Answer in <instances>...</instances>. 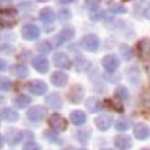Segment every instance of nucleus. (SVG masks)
<instances>
[{
  "instance_id": "38",
  "label": "nucleus",
  "mask_w": 150,
  "mask_h": 150,
  "mask_svg": "<svg viewBox=\"0 0 150 150\" xmlns=\"http://www.w3.org/2000/svg\"><path fill=\"white\" fill-rule=\"evenodd\" d=\"M102 16H103V12H97V9L96 11H91L90 14H89V18L91 20H100Z\"/></svg>"
},
{
  "instance_id": "36",
  "label": "nucleus",
  "mask_w": 150,
  "mask_h": 150,
  "mask_svg": "<svg viewBox=\"0 0 150 150\" xmlns=\"http://www.w3.org/2000/svg\"><path fill=\"white\" fill-rule=\"evenodd\" d=\"M142 100H143V102H144V104H145V105L150 107V87H148V88L143 91Z\"/></svg>"
},
{
  "instance_id": "11",
  "label": "nucleus",
  "mask_w": 150,
  "mask_h": 150,
  "mask_svg": "<svg viewBox=\"0 0 150 150\" xmlns=\"http://www.w3.org/2000/svg\"><path fill=\"white\" fill-rule=\"evenodd\" d=\"M53 62L56 67L62 69H69L71 67V61L64 53H56L53 56Z\"/></svg>"
},
{
  "instance_id": "14",
  "label": "nucleus",
  "mask_w": 150,
  "mask_h": 150,
  "mask_svg": "<svg viewBox=\"0 0 150 150\" xmlns=\"http://www.w3.org/2000/svg\"><path fill=\"white\" fill-rule=\"evenodd\" d=\"M134 136L137 139H146L150 136V128L145 123H137L134 127Z\"/></svg>"
},
{
  "instance_id": "7",
  "label": "nucleus",
  "mask_w": 150,
  "mask_h": 150,
  "mask_svg": "<svg viewBox=\"0 0 150 150\" xmlns=\"http://www.w3.org/2000/svg\"><path fill=\"white\" fill-rule=\"evenodd\" d=\"M102 66H103V68L105 69V71H108V73H114V71L118 68V66H120V60H118V57H117L116 55H114V54H108V55H105V56L103 57V60H102Z\"/></svg>"
},
{
  "instance_id": "25",
  "label": "nucleus",
  "mask_w": 150,
  "mask_h": 150,
  "mask_svg": "<svg viewBox=\"0 0 150 150\" xmlns=\"http://www.w3.org/2000/svg\"><path fill=\"white\" fill-rule=\"evenodd\" d=\"M104 105L107 108H109L110 110H114L116 112H123V105L121 103H117V102L112 101L111 98H105L104 100Z\"/></svg>"
},
{
  "instance_id": "31",
  "label": "nucleus",
  "mask_w": 150,
  "mask_h": 150,
  "mask_svg": "<svg viewBox=\"0 0 150 150\" xmlns=\"http://www.w3.org/2000/svg\"><path fill=\"white\" fill-rule=\"evenodd\" d=\"M74 136L79 139V142L81 144H86L88 138H89V132L86 130H76V132L74 134Z\"/></svg>"
},
{
  "instance_id": "17",
  "label": "nucleus",
  "mask_w": 150,
  "mask_h": 150,
  "mask_svg": "<svg viewBox=\"0 0 150 150\" xmlns=\"http://www.w3.org/2000/svg\"><path fill=\"white\" fill-rule=\"evenodd\" d=\"M32 66L39 73H47L48 69H49L48 60L45 56H36V57H34L33 61H32Z\"/></svg>"
},
{
  "instance_id": "18",
  "label": "nucleus",
  "mask_w": 150,
  "mask_h": 150,
  "mask_svg": "<svg viewBox=\"0 0 150 150\" xmlns=\"http://www.w3.org/2000/svg\"><path fill=\"white\" fill-rule=\"evenodd\" d=\"M50 82L55 87H63L68 82V75L63 71H54L50 75Z\"/></svg>"
},
{
  "instance_id": "15",
  "label": "nucleus",
  "mask_w": 150,
  "mask_h": 150,
  "mask_svg": "<svg viewBox=\"0 0 150 150\" xmlns=\"http://www.w3.org/2000/svg\"><path fill=\"white\" fill-rule=\"evenodd\" d=\"M45 101L48 104V107L54 110H59L62 108V100H61V96L59 95V93H50L49 95L46 96Z\"/></svg>"
},
{
  "instance_id": "37",
  "label": "nucleus",
  "mask_w": 150,
  "mask_h": 150,
  "mask_svg": "<svg viewBox=\"0 0 150 150\" xmlns=\"http://www.w3.org/2000/svg\"><path fill=\"white\" fill-rule=\"evenodd\" d=\"M57 18H59L60 20H62V21L68 20V19L70 18V12H69L68 9H61V11L57 13Z\"/></svg>"
},
{
  "instance_id": "47",
  "label": "nucleus",
  "mask_w": 150,
  "mask_h": 150,
  "mask_svg": "<svg viewBox=\"0 0 150 150\" xmlns=\"http://www.w3.org/2000/svg\"><path fill=\"white\" fill-rule=\"evenodd\" d=\"M124 1H130V0H124Z\"/></svg>"
},
{
  "instance_id": "33",
  "label": "nucleus",
  "mask_w": 150,
  "mask_h": 150,
  "mask_svg": "<svg viewBox=\"0 0 150 150\" xmlns=\"http://www.w3.org/2000/svg\"><path fill=\"white\" fill-rule=\"evenodd\" d=\"M84 7L87 9L91 11H96L98 9V0H86L84 1Z\"/></svg>"
},
{
  "instance_id": "8",
  "label": "nucleus",
  "mask_w": 150,
  "mask_h": 150,
  "mask_svg": "<svg viewBox=\"0 0 150 150\" xmlns=\"http://www.w3.org/2000/svg\"><path fill=\"white\" fill-rule=\"evenodd\" d=\"M137 53L138 56L142 60H149L150 59V39L143 38L137 43Z\"/></svg>"
},
{
  "instance_id": "23",
  "label": "nucleus",
  "mask_w": 150,
  "mask_h": 150,
  "mask_svg": "<svg viewBox=\"0 0 150 150\" xmlns=\"http://www.w3.org/2000/svg\"><path fill=\"white\" fill-rule=\"evenodd\" d=\"M1 118L7 122H15L19 120V114L15 110L6 107L1 109Z\"/></svg>"
},
{
  "instance_id": "32",
  "label": "nucleus",
  "mask_w": 150,
  "mask_h": 150,
  "mask_svg": "<svg viewBox=\"0 0 150 150\" xmlns=\"http://www.w3.org/2000/svg\"><path fill=\"white\" fill-rule=\"evenodd\" d=\"M109 11L112 13V14H124L127 12V8L122 5H118V4H114L109 7Z\"/></svg>"
},
{
  "instance_id": "10",
  "label": "nucleus",
  "mask_w": 150,
  "mask_h": 150,
  "mask_svg": "<svg viewBox=\"0 0 150 150\" xmlns=\"http://www.w3.org/2000/svg\"><path fill=\"white\" fill-rule=\"evenodd\" d=\"M114 144L118 150H129L132 146V141L128 135H117L114 138Z\"/></svg>"
},
{
  "instance_id": "5",
  "label": "nucleus",
  "mask_w": 150,
  "mask_h": 150,
  "mask_svg": "<svg viewBox=\"0 0 150 150\" xmlns=\"http://www.w3.org/2000/svg\"><path fill=\"white\" fill-rule=\"evenodd\" d=\"M27 89L30 94H34L36 96H41L46 94L47 91V84L41 80H33L27 83Z\"/></svg>"
},
{
  "instance_id": "26",
  "label": "nucleus",
  "mask_w": 150,
  "mask_h": 150,
  "mask_svg": "<svg viewBox=\"0 0 150 150\" xmlns=\"http://www.w3.org/2000/svg\"><path fill=\"white\" fill-rule=\"evenodd\" d=\"M120 53H121V55H122V59L125 60V61H129V60H131V57H132L131 48H130L128 45H125V43H123V45L120 46Z\"/></svg>"
},
{
  "instance_id": "45",
  "label": "nucleus",
  "mask_w": 150,
  "mask_h": 150,
  "mask_svg": "<svg viewBox=\"0 0 150 150\" xmlns=\"http://www.w3.org/2000/svg\"><path fill=\"white\" fill-rule=\"evenodd\" d=\"M101 150H112V149H101Z\"/></svg>"
},
{
  "instance_id": "39",
  "label": "nucleus",
  "mask_w": 150,
  "mask_h": 150,
  "mask_svg": "<svg viewBox=\"0 0 150 150\" xmlns=\"http://www.w3.org/2000/svg\"><path fill=\"white\" fill-rule=\"evenodd\" d=\"M1 52H2L4 54H12V53L14 52V48H13L11 45L4 43V45H1Z\"/></svg>"
},
{
  "instance_id": "6",
  "label": "nucleus",
  "mask_w": 150,
  "mask_h": 150,
  "mask_svg": "<svg viewBox=\"0 0 150 150\" xmlns=\"http://www.w3.org/2000/svg\"><path fill=\"white\" fill-rule=\"evenodd\" d=\"M21 35L27 41H34L40 36V29L35 25H26L21 29Z\"/></svg>"
},
{
  "instance_id": "13",
  "label": "nucleus",
  "mask_w": 150,
  "mask_h": 150,
  "mask_svg": "<svg viewBox=\"0 0 150 150\" xmlns=\"http://www.w3.org/2000/svg\"><path fill=\"white\" fill-rule=\"evenodd\" d=\"M5 137H6L7 143H8L9 145L14 146V145H16L18 143H20V142L22 141L23 134H22V131L18 130V129H11V130L7 131V134H6Z\"/></svg>"
},
{
  "instance_id": "20",
  "label": "nucleus",
  "mask_w": 150,
  "mask_h": 150,
  "mask_svg": "<svg viewBox=\"0 0 150 150\" xmlns=\"http://www.w3.org/2000/svg\"><path fill=\"white\" fill-rule=\"evenodd\" d=\"M84 105L86 108L90 111V112H96V111H100L103 107L102 102L97 98V97H88L84 102Z\"/></svg>"
},
{
  "instance_id": "46",
  "label": "nucleus",
  "mask_w": 150,
  "mask_h": 150,
  "mask_svg": "<svg viewBox=\"0 0 150 150\" xmlns=\"http://www.w3.org/2000/svg\"><path fill=\"white\" fill-rule=\"evenodd\" d=\"M142 150H150V149H142Z\"/></svg>"
},
{
  "instance_id": "2",
  "label": "nucleus",
  "mask_w": 150,
  "mask_h": 150,
  "mask_svg": "<svg viewBox=\"0 0 150 150\" xmlns=\"http://www.w3.org/2000/svg\"><path fill=\"white\" fill-rule=\"evenodd\" d=\"M48 124L56 132H62L68 128V121L60 114H52L48 118Z\"/></svg>"
},
{
  "instance_id": "16",
  "label": "nucleus",
  "mask_w": 150,
  "mask_h": 150,
  "mask_svg": "<svg viewBox=\"0 0 150 150\" xmlns=\"http://www.w3.org/2000/svg\"><path fill=\"white\" fill-rule=\"evenodd\" d=\"M74 29L73 28H64V29H62L56 36H55V45L59 47V46H61V45H63L64 42H67V41H69L73 36H74Z\"/></svg>"
},
{
  "instance_id": "12",
  "label": "nucleus",
  "mask_w": 150,
  "mask_h": 150,
  "mask_svg": "<svg viewBox=\"0 0 150 150\" xmlns=\"http://www.w3.org/2000/svg\"><path fill=\"white\" fill-rule=\"evenodd\" d=\"M95 124L101 131H105L112 124V116L108 114H101L95 118Z\"/></svg>"
},
{
  "instance_id": "42",
  "label": "nucleus",
  "mask_w": 150,
  "mask_h": 150,
  "mask_svg": "<svg viewBox=\"0 0 150 150\" xmlns=\"http://www.w3.org/2000/svg\"><path fill=\"white\" fill-rule=\"evenodd\" d=\"M5 68H6V61L1 60V70H5Z\"/></svg>"
},
{
  "instance_id": "41",
  "label": "nucleus",
  "mask_w": 150,
  "mask_h": 150,
  "mask_svg": "<svg viewBox=\"0 0 150 150\" xmlns=\"http://www.w3.org/2000/svg\"><path fill=\"white\" fill-rule=\"evenodd\" d=\"M57 1L61 2V4H71V2H75L77 0H57Z\"/></svg>"
},
{
  "instance_id": "4",
  "label": "nucleus",
  "mask_w": 150,
  "mask_h": 150,
  "mask_svg": "<svg viewBox=\"0 0 150 150\" xmlns=\"http://www.w3.org/2000/svg\"><path fill=\"white\" fill-rule=\"evenodd\" d=\"M82 46L87 52L95 53L100 47V40L95 34H87L82 38Z\"/></svg>"
},
{
  "instance_id": "35",
  "label": "nucleus",
  "mask_w": 150,
  "mask_h": 150,
  "mask_svg": "<svg viewBox=\"0 0 150 150\" xmlns=\"http://www.w3.org/2000/svg\"><path fill=\"white\" fill-rule=\"evenodd\" d=\"M11 81H9V79H7V77H1V82H0V87H1V89L4 90V91H7V90H9L11 89Z\"/></svg>"
},
{
  "instance_id": "30",
  "label": "nucleus",
  "mask_w": 150,
  "mask_h": 150,
  "mask_svg": "<svg viewBox=\"0 0 150 150\" xmlns=\"http://www.w3.org/2000/svg\"><path fill=\"white\" fill-rule=\"evenodd\" d=\"M45 137H47V139L50 142V143H55V144H62V141L61 138L57 137L56 135V131H45Z\"/></svg>"
},
{
  "instance_id": "43",
  "label": "nucleus",
  "mask_w": 150,
  "mask_h": 150,
  "mask_svg": "<svg viewBox=\"0 0 150 150\" xmlns=\"http://www.w3.org/2000/svg\"><path fill=\"white\" fill-rule=\"evenodd\" d=\"M146 71H148V75H149V77H150V64L148 66V68H146Z\"/></svg>"
},
{
  "instance_id": "21",
  "label": "nucleus",
  "mask_w": 150,
  "mask_h": 150,
  "mask_svg": "<svg viewBox=\"0 0 150 150\" xmlns=\"http://www.w3.org/2000/svg\"><path fill=\"white\" fill-rule=\"evenodd\" d=\"M9 71H11L12 75H14L15 77H19V79H25L29 73L28 68L23 64H20V63L19 64H13L9 68Z\"/></svg>"
},
{
  "instance_id": "3",
  "label": "nucleus",
  "mask_w": 150,
  "mask_h": 150,
  "mask_svg": "<svg viewBox=\"0 0 150 150\" xmlns=\"http://www.w3.org/2000/svg\"><path fill=\"white\" fill-rule=\"evenodd\" d=\"M47 115V108L43 105H34L30 107L26 114L27 118L32 122H41Z\"/></svg>"
},
{
  "instance_id": "40",
  "label": "nucleus",
  "mask_w": 150,
  "mask_h": 150,
  "mask_svg": "<svg viewBox=\"0 0 150 150\" xmlns=\"http://www.w3.org/2000/svg\"><path fill=\"white\" fill-rule=\"evenodd\" d=\"M143 15H144L145 19H149V20H150V5L143 11Z\"/></svg>"
},
{
  "instance_id": "24",
  "label": "nucleus",
  "mask_w": 150,
  "mask_h": 150,
  "mask_svg": "<svg viewBox=\"0 0 150 150\" xmlns=\"http://www.w3.org/2000/svg\"><path fill=\"white\" fill-rule=\"evenodd\" d=\"M30 102H32V98H30L29 96L25 95V94L16 95V96L14 97V104H15V107L19 108V109H23V108H26Z\"/></svg>"
},
{
  "instance_id": "29",
  "label": "nucleus",
  "mask_w": 150,
  "mask_h": 150,
  "mask_svg": "<svg viewBox=\"0 0 150 150\" xmlns=\"http://www.w3.org/2000/svg\"><path fill=\"white\" fill-rule=\"evenodd\" d=\"M36 48H38V50L40 52V53H42V54H48V53H50V50H52V45H50V42H48V41H41L40 43H38L36 45Z\"/></svg>"
},
{
  "instance_id": "9",
  "label": "nucleus",
  "mask_w": 150,
  "mask_h": 150,
  "mask_svg": "<svg viewBox=\"0 0 150 150\" xmlns=\"http://www.w3.org/2000/svg\"><path fill=\"white\" fill-rule=\"evenodd\" d=\"M83 94L84 89L80 84H74L69 90H68V100L73 103H80L83 100Z\"/></svg>"
},
{
  "instance_id": "1",
  "label": "nucleus",
  "mask_w": 150,
  "mask_h": 150,
  "mask_svg": "<svg viewBox=\"0 0 150 150\" xmlns=\"http://www.w3.org/2000/svg\"><path fill=\"white\" fill-rule=\"evenodd\" d=\"M18 22V13L12 8H2L0 11V25L2 28H12Z\"/></svg>"
},
{
  "instance_id": "22",
  "label": "nucleus",
  "mask_w": 150,
  "mask_h": 150,
  "mask_svg": "<svg viewBox=\"0 0 150 150\" xmlns=\"http://www.w3.org/2000/svg\"><path fill=\"white\" fill-rule=\"evenodd\" d=\"M71 123L74 125H82L87 122V115L81 111V110H74L70 112V116H69Z\"/></svg>"
},
{
  "instance_id": "44",
  "label": "nucleus",
  "mask_w": 150,
  "mask_h": 150,
  "mask_svg": "<svg viewBox=\"0 0 150 150\" xmlns=\"http://www.w3.org/2000/svg\"><path fill=\"white\" fill-rule=\"evenodd\" d=\"M36 1H39V2H47V1H49V0H36Z\"/></svg>"
},
{
  "instance_id": "28",
  "label": "nucleus",
  "mask_w": 150,
  "mask_h": 150,
  "mask_svg": "<svg viewBox=\"0 0 150 150\" xmlns=\"http://www.w3.org/2000/svg\"><path fill=\"white\" fill-rule=\"evenodd\" d=\"M115 128L118 131H125L130 128V121L128 118H120L116 123H115Z\"/></svg>"
},
{
  "instance_id": "19",
  "label": "nucleus",
  "mask_w": 150,
  "mask_h": 150,
  "mask_svg": "<svg viewBox=\"0 0 150 150\" xmlns=\"http://www.w3.org/2000/svg\"><path fill=\"white\" fill-rule=\"evenodd\" d=\"M39 19L43 22V23H50L54 21L55 19V12L53 11V8L50 7H45L40 11V14H39Z\"/></svg>"
},
{
  "instance_id": "34",
  "label": "nucleus",
  "mask_w": 150,
  "mask_h": 150,
  "mask_svg": "<svg viewBox=\"0 0 150 150\" xmlns=\"http://www.w3.org/2000/svg\"><path fill=\"white\" fill-rule=\"evenodd\" d=\"M22 150H42V149L38 143H35L33 141H28V142H26L23 144Z\"/></svg>"
},
{
  "instance_id": "27",
  "label": "nucleus",
  "mask_w": 150,
  "mask_h": 150,
  "mask_svg": "<svg viewBox=\"0 0 150 150\" xmlns=\"http://www.w3.org/2000/svg\"><path fill=\"white\" fill-rule=\"evenodd\" d=\"M115 96L121 101H125L129 97V91L124 86H118L115 89Z\"/></svg>"
}]
</instances>
